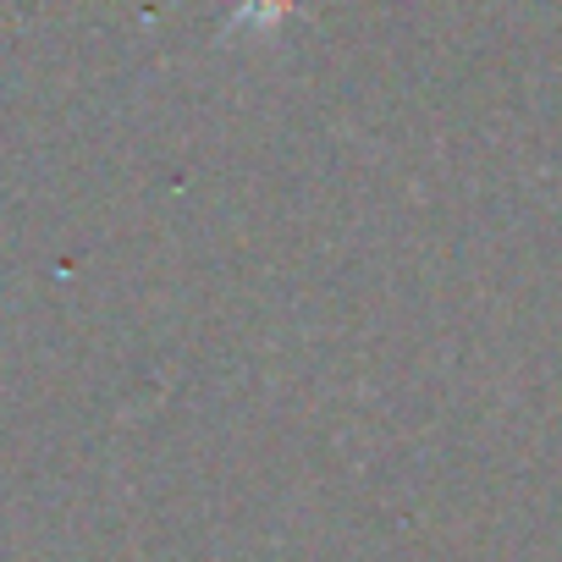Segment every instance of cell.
I'll list each match as a JSON object with an SVG mask.
<instances>
[{
    "instance_id": "1",
    "label": "cell",
    "mask_w": 562,
    "mask_h": 562,
    "mask_svg": "<svg viewBox=\"0 0 562 562\" xmlns=\"http://www.w3.org/2000/svg\"><path fill=\"white\" fill-rule=\"evenodd\" d=\"M254 7H259V23H270L276 12H293V7H299V0H254Z\"/></svg>"
}]
</instances>
